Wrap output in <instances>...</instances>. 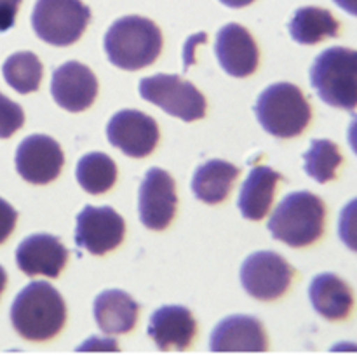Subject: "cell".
Masks as SVG:
<instances>
[{"label": "cell", "instance_id": "cell-15", "mask_svg": "<svg viewBox=\"0 0 357 355\" xmlns=\"http://www.w3.org/2000/svg\"><path fill=\"white\" fill-rule=\"evenodd\" d=\"M197 334V322L188 308L180 305L160 306L150 317L149 336L162 352H183Z\"/></svg>", "mask_w": 357, "mask_h": 355}, {"label": "cell", "instance_id": "cell-22", "mask_svg": "<svg viewBox=\"0 0 357 355\" xmlns=\"http://www.w3.org/2000/svg\"><path fill=\"white\" fill-rule=\"evenodd\" d=\"M340 24L337 17L323 7H300L289 21V33L298 44L314 45L324 38L338 37Z\"/></svg>", "mask_w": 357, "mask_h": 355}, {"label": "cell", "instance_id": "cell-5", "mask_svg": "<svg viewBox=\"0 0 357 355\" xmlns=\"http://www.w3.org/2000/svg\"><path fill=\"white\" fill-rule=\"evenodd\" d=\"M258 122L268 134L288 139L300 136L312 118V110L295 84L278 82L268 86L255 104Z\"/></svg>", "mask_w": 357, "mask_h": 355}, {"label": "cell", "instance_id": "cell-23", "mask_svg": "<svg viewBox=\"0 0 357 355\" xmlns=\"http://www.w3.org/2000/svg\"><path fill=\"white\" fill-rule=\"evenodd\" d=\"M77 181L87 194H105L117 181V166L107 153L91 152L77 164Z\"/></svg>", "mask_w": 357, "mask_h": 355}, {"label": "cell", "instance_id": "cell-24", "mask_svg": "<svg viewBox=\"0 0 357 355\" xmlns=\"http://www.w3.org/2000/svg\"><path fill=\"white\" fill-rule=\"evenodd\" d=\"M2 73L6 82L13 87L16 93L28 94L35 93L40 87L42 82V68L40 59L33 52H16L9 56L2 66Z\"/></svg>", "mask_w": 357, "mask_h": 355}, {"label": "cell", "instance_id": "cell-19", "mask_svg": "<svg viewBox=\"0 0 357 355\" xmlns=\"http://www.w3.org/2000/svg\"><path fill=\"white\" fill-rule=\"evenodd\" d=\"M314 310L328 320H344L354 308V292L351 285L338 275L319 274L309 289Z\"/></svg>", "mask_w": 357, "mask_h": 355}, {"label": "cell", "instance_id": "cell-9", "mask_svg": "<svg viewBox=\"0 0 357 355\" xmlns=\"http://www.w3.org/2000/svg\"><path fill=\"white\" fill-rule=\"evenodd\" d=\"M126 223L115 209L86 205L77 216L75 242L91 254H107L124 240Z\"/></svg>", "mask_w": 357, "mask_h": 355}, {"label": "cell", "instance_id": "cell-12", "mask_svg": "<svg viewBox=\"0 0 357 355\" xmlns=\"http://www.w3.org/2000/svg\"><path fill=\"white\" fill-rule=\"evenodd\" d=\"M65 155L58 141L45 134H31L16 150V169L24 181L47 184L59 176Z\"/></svg>", "mask_w": 357, "mask_h": 355}, {"label": "cell", "instance_id": "cell-26", "mask_svg": "<svg viewBox=\"0 0 357 355\" xmlns=\"http://www.w3.org/2000/svg\"><path fill=\"white\" fill-rule=\"evenodd\" d=\"M23 108L0 93V139L10 138L17 129L23 127Z\"/></svg>", "mask_w": 357, "mask_h": 355}, {"label": "cell", "instance_id": "cell-20", "mask_svg": "<svg viewBox=\"0 0 357 355\" xmlns=\"http://www.w3.org/2000/svg\"><path fill=\"white\" fill-rule=\"evenodd\" d=\"M279 180H281V174L272 167L257 166L250 171L243 188H241L239 200H237L244 218L260 221L267 216L268 209L274 202Z\"/></svg>", "mask_w": 357, "mask_h": 355}, {"label": "cell", "instance_id": "cell-28", "mask_svg": "<svg viewBox=\"0 0 357 355\" xmlns=\"http://www.w3.org/2000/svg\"><path fill=\"white\" fill-rule=\"evenodd\" d=\"M17 221V211L9 204L7 200H3L0 197V244L6 242L10 237V233L14 232V226Z\"/></svg>", "mask_w": 357, "mask_h": 355}, {"label": "cell", "instance_id": "cell-17", "mask_svg": "<svg viewBox=\"0 0 357 355\" xmlns=\"http://www.w3.org/2000/svg\"><path fill=\"white\" fill-rule=\"evenodd\" d=\"M213 352H265L268 338L257 317L230 315L216 324L209 338Z\"/></svg>", "mask_w": 357, "mask_h": 355}, {"label": "cell", "instance_id": "cell-32", "mask_svg": "<svg viewBox=\"0 0 357 355\" xmlns=\"http://www.w3.org/2000/svg\"><path fill=\"white\" fill-rule=\"evenodd\" d=\"M333 2L337 3L342 10H345V13L351 14V16L357 17V0H333Z\"/></svg>", "mask_w": 357, "mask_h": 355}, {"label": "cell", "instance_id": "cell-10", "mask_svg": "<svg viewBox=\"0 0 357 355\" xmlns=\"http://www.w3.org/2000/svg\"><path fill=\"white\" fill-rule=\"evenodd\" d=\"M176 184L171 174L152 167L145 174L138 194V211L143 225L150 230H164L176 212Z\"/></svg>", "mask_w": 357, "mask_h": 355}, {"label": "cell", "instance_id": "cell-16", "mask_svg": "<svg viewBox=\"0 0 357 355\" xmlns=\"http://www.w3.org/2000/svg\"><path fill=\"white\" fill-rule=\"evenodd\" d=\"M216 58L229 75L243 79L258 66V47L250 31L237 23L223 26L216 35Z\"/></svg>", "mask_w": 357, "mask_h": 355}, {"label": "cell", "instance_id": "cell-14", "mask_svg": "<svg viewBox=\"0 0 357 355\" xmlns=\"http://www.w3.org/2000/svg\"><path fill=\"white\" fill-rule=\"evenodd\" d=\"M68 261V249L61 240L49 233L26 237L16 249V263L28 277L44 275L56 278Z\"/></svg>", "mask_w": 357, "mask_h": 355}, {"label": "cell", "instance_id": "cell-1", "mask_svg": "<svg viewBox=\"0 0 357 355\" xmlns=\"http://www.w3.org/2000/svg\"><path fill=\"white\" fill-rule=\"evenodd\" d=\"M10 322L23 340L31 343L52 340L66 322L65 299L49 282H30L13 301Z\"/></svg>", "mask_w": 357, "mask_h": 355}, {"label": "cell", "instance_id": "cell-35", "mask_svg": "<svg viewBox=\"0 0 357 355\" xmlns=\"http://www.w3.org/2000/svg\"><path fill=\"white\" fill-rule=\"evenodd\" d=\"M6 285H7V274H6V270H3L2 265H0V294L3 292Z\"/></svg>", "mask_w": 357, "mask_h": 355}, {"label": "cell", "instance_id": "cell-13", "mask_svg": "<svg viewBox=\"0 0 357 355\" xmlns=\"http://www.w3.org/2000/svg\"><path fill=\"white\" fill-rule=\"evenodd\" d=\"M51 94L59 106L77 113L94 103L98 79L89 66L79 61H66L52 73Z\"/></svg>", "mask_w": 357, "mask_h": 355}, {"label": "cell", "instance_id": "cell-3", "mask_svg": "<svg viewBox=\"0 0 357 355\" xmlns=\"http://www.w3.org/2000/svg\"><path fill=\"white\" fill-rule=\"evenodd\" d=\"M326 207L312 191L286 195L268 219V230L275 240L291 247H305L321 239Z\"/></svg>", "mask_w": 357, "mask_h": 355}, {"label": "cell", "instance_id": "cell-21", "mask_svg": "<svg viewBox=\"0 0 357 355\" xmlns=\"http://www.w3.org/2000/svg\"><path fill=\"white\" fill-rule=\"evenodd\" d=\"M239 173V167L227 160H208L195 171L192 178V191L206 204H220L229 197Z\"/></svg>", "mask_w": 357, "mask_h": 355}, {"label": "cell", "instance_id": "cell-8", "mask_svg": "<svg viewBox=\"0 0 357 355\" xmlns=\"http://www.w3.org/2000/svg\"><path fill=\"white\" fill-rule=\"evenodd\" d=\"M291 278V265L274 251H257L241 267L243 287L248 294L261 301L281 298L288 291Z\"/></svg>", "mask_w": 357, "mask_h": 355}, {"label": "cell", "instance_id": "cell-30", "mask_svg": "<svg viewBox=\"0 0 357 355\" xmlns=\"http://www.w3.org/2000/svg\"><path fill=\"white\" fill-rule=\"evenodd\" d=\"M79 352H119L117 341L114 338H100V336H93L89 340L84 341L80 347H77Z\"/></svg>", "mask_w": 357, "mask_h": 355}, {"label": "cell", "instance_id": "cell-11", "mask_svg": "<svg viewBox=\"0 0 357 355\" xmlns=\"http://www.w3.org/2000/svg\"><path fill=\"white\" fill-rule=\"evenodd\" d=\"M107 138L112 146L132 159H143L155 150L159 125L150 115L139 110H121L107 125Z\"/></svg>", "mask_w": 357, "mask_h": 355}, {"label": "cell", "instance_id": "cell-18", "mask_svg": "<svg viewBox=\"0 0 357 355\" xmlns=\"http://www.w3.org/2000/svg\"><path fill=\"white\" fill-rule=\"evenodd\" d=\"M138 313V303L121 289H108L94 299V319L98 327L108 336L126 334L135 329Z\"/></svg>", "mask_w": 357, "mask_h": 355}, {"label": "cell", "instance_id": "cell-31", "mask_svg": "<svg viewBox=\"0 0 357 355\" xmlns=\"http://www.w3.org/2000/svg\"><path fill=\"white\" fill-rule=\"evenodd\" d=\"M347 139H349V145H351L352 152H354L357 155V117L352 118L351 125H349Z\"/></svg>", "mask_w": 357, "mask_h": 355}, {"label": "cell", "instance_id": "cell-7", "mask_svg": "<svg viewBox=\"0 0 357 355\" xmlns=\"http://www.w3.org/2000/svg\"><path fill=\"white\" fill-rule=\"evenodd\" d=\"M139 94L143 100L183 122L199 120L206 113V97L201 90L178 75L157 73L146 77L139 82Z\"/></svg>", "mask_w": 357, "mask_h": 355}, {"label": "cell", "instance_id": "cell-25", "mask_svg": "<svg viewBox=\"0 0 357 355\" xmlns=\"http://www.w3.org/2000/svg\"><path fill=\"white\" fill-rule=\"evenodd\" d=\"M305 171L317 183H328L337 178L338 167L344 162L337 143L330 139H312L310 150L303 155Z\"/></svg>", "mask_w": 357, "mask_h": 355}, {"label": "cell", "instance_id": "cell-2", "mask_svg": "<svg viewBox=\"0 0 357 355\" xmlns=\"http://www.w3.org/2000/svg\"><path fill=\"white\" fill-rule=\"evenodd\" d=\"M162 49V33L149 17L124 16L105 35V51L112 65L135 72L152 65Z\"/></svg>", "mask_w": 357, "mask_h": 355}, {"label": "cell", "instance_id": "cell-6", "mask_svg": "<svg viewBox=\"0 0 357 355\" xmlns=\"http://www.w3.org/2000/svg\"><path fill=\"white\" fill-rule=\"evenodd\" d=\"M91 10L82 0H37L31 26L40 40L56 47L72 45L82 37Z\"/></svg>", "mask_w": 357, "mask_h": 355}, {"label": "cell", "instance_id": "cell-4", "mask_svg": "<svg viewBox=\"0 0 357 355\" xmlns=\"http://www.w3.org/2000/svg\"><path fill=\"white\" fill-rule=\"evenodd\" d=\"M310 84L326 104L340 110L357 108V51L330 47L321 52L310 68Z\"/></svg>", "mask_w": 357, "mask_h": 355}, {"label": "cell", "instance_id": "cell-34", "mask_svg": "<svg viewBox=\"0 0 357 355\" xmlns=\"http://www.w3.org/2000/svg\"><path fill=\"white\" fill-rule=\"evenodd\" d=\"M220 2L227 7H232V9H241V7H246L250 3H253L255 0H220Z\"/></svg>", "mask_w": 357, "mask_h": 355}, {"label": "cell", "instance_id": "cell-29", "mask_svg": "<svg viewBox=\"0 0 357 355\" xmlns=\"http://www.w3.org/2000/svg\"><path fill=\"white\" fill-rule=\"evenodd\" d=\"M23 0H0V31H7L16 23V14Z\"/></svg>", "mask_w": 357, "mask_h": 355}, {"label": "cell", "instance_id": "cell-33", "mask_svg": "<svg viewBox=\"0 0 357 355\" xmlns=\"http://www.w3.org/2000/svg\"><path fill=\"white\" fill-rule=\"evenodd\" d=\"M331 350H335V352H357V343H354V341H342V343L335 345Z\"/></svg>", "mask_w": 357, "mask_h": 355}, {"label": "cell", "instance_id": "cell-27", "mask_svg": "<svg viewBox=\"0 0 357 355\" xmlns=\"http://www.w3.org/2000/svg\"><path fill=\"white\" fill-rule=\"evenodd\" d=\"M338 235L342 242L357 253V197L344 205L338 219Z\"/></svg>", "mask_w": 357, "mask_h": 355}]
</instances>
